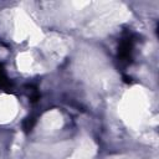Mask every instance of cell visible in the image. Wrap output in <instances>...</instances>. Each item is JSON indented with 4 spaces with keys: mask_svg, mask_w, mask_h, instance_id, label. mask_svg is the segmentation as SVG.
<instances>
[{
    "mask_svg": "<svg viewBox=\"0 0 159 159\" xmlns=\"http://www.w3.org/2000/svg\"><path fill=\"white\" fill-rule=\"evenodd\" d=\"M133 50H134V36L130 32H127L122 36L118 46L117 58L123 66H128L133 61Z\"/></svg>",
    "mask_w": 159,
    "mask_h": 159,
    "instance_id": "cell-1",
    "label": "cell"
},
{
    "mask_svg": "<svg viewBox=\"0 0 159 159\" xmlns=\"http://www.w3.org/2000/svg\"><path fill=\"white\" fill-rule=\"evenodd\" d=\"M34 125H35V119L34 118H26L24 120V123H22V128H24V130L26 133H29L34 128Z\"/></svg>",
    "mask_w": 159,
    "mask_h": 159,
    "instance_id": "cell-3",
    "label": "cell"
},
{
    "mask_svg": "<svg viewBox=\"0 0 159 159\" xmlns=\"http://www.w3.org/2000/svg\"><path fill=\"white\" fill-rule=\"evenodd\" d=\"M27 97L30 98L31 102H36L40 98V93L36 87L34 86H27Z\"/></svg>",
    "mask_w": 159,
    "mask_h": 159,
    "instance_id": "cell-2",
    "label": "cell"
},
{
    "mask_svg": "<svg viewBox=\"0 0 159 159\" xmlns=\"http://www.w3.org/2000/svg\"><path fill=\"white\" fill-rule=\"evenodd\" d=\"M123 78H124V82H125V83H132V82H133V81H132V77L123 76Z\"/></svg>",
    "mask_w": 159,
    "mask_h": 159,
    "instance_id": "cell-4",
    "label": "cell"
}]
</instances>
